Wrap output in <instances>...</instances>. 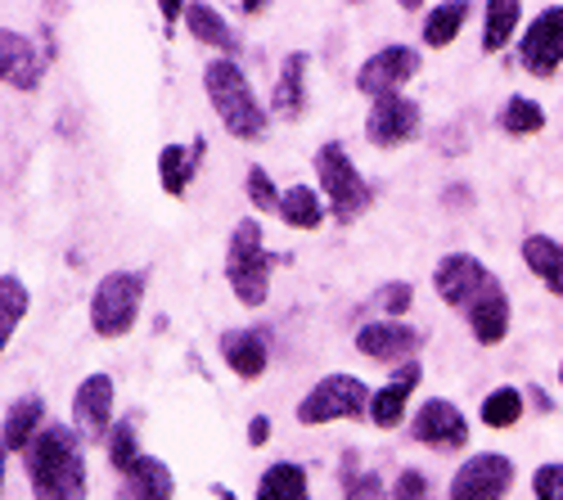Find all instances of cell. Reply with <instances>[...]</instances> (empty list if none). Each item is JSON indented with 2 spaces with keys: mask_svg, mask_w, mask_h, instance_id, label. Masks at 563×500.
I'll list each match as a JSON object with an SVG mask.
<instances>
[{
  "mask_svg": "<svg viewBox=\"0 0 563 500\" xmlns=\"http://www.w3.org/2000/svg\"><path fill=\"white\" fill-rule=\"evenodd\" d=\"M419 73V51L410 45H388V51L369 55L356 73V90L369 100H384V96H397V90Z\"/></svg>",
  "mask_w": 563,
  "mask_h": 500,
  "instance_id": "9",
  "label": "cell"
},
{
  "mask_svg": "<svg viewBox=\"0 0 563 500\" xmlns=\"http://www.w3.org/2000/svg\"><path fill=\"white\" fill-rule=\"evenodd\" d=\"M73 429L81 437H104L113 429V379L86 375L73 392Z\"/></svg>",
  "mask_w": 563,
  "mask_h": 500,
  "instance_id": "13",
  "label": "cell"
},
{
  "mask_svg": "<svg viewBox=\"0 0 563 500\" xmlns=\"http://www.w3.org/2000/svg\"><path fill=\"white\" fill-rule=\"evenodd\" d=\"M23 469L36 500H86V451L81 433L68 424H45L23 451Z\"/></svg>",
  "mask_w": 563,
  "mask_h": 500,
  "instance_id": "2",
  "label": "cell"
},
{
  "mask_svg": "<svg viewBox=\"0 0 563 500\" xmlns=\"http://www.w3.org/2000/svg\"><path fill=\"white\" fill-rule=\"evenodd\" d=\"M523 262H528V270H532V276H537L554 298H563V244H559V240H550V235H528V240H523Z\"/></svg>",
  "mask_w": 563,
  "mask_h": 500,
  "instance_id": "19",
  "label": "cell"
},
{
  "mask_svg": "<svg viewBox=\"0 0 563 500\" xmlns=\"http://www.w3.org/2000/svg\"><path fill=\"white\" fill-rule=\"evenodd\" d=\"M483 19H487L483 45H487V51L496 55V51H505V45L514 41V32H519L523 5H519V0H487V5H483Z\"/></svg>",
  "mask_w": 563,
  "mask_h": 500,
  "instance_id": "26",
  "label": "cell"
},
{
  "mask_svg": "<svg viewBox=\"0 0 563 500\" xmlns=\"http://www.w3.org/2000/svg\"><path fill=\"white\" fill-rule=\"evenodd\" d=\"M185 27L195 32V41L225 51V59H230V55H240V36L230 32V23H225L212 5H185Z\"/></svg>",
  "mask_w": 563,
  "mask_h": 500,
  "instance_id": "23",
  "label": "cell"
},
{
  "mask_svg": "<svg viewBox=\"0 0 563 500\" xmlns=\"http://www.w3.org/2000/svg\"><path fill=\"white\" fill-rule=\"evenodd\" d=\"M118 500H135V496H131V491H118Z\"/></svg>",
  "mask_w": 563,
  "mask_h": 500,
  "instance_id": "39",
  "label": "cell"
},
{
  "mask_svg": "<svg viewBox=\"0 0 563 500\" xmlns=\"http://www.w3.org/2000/svg\"><path fill=\"white\" fill-rule=\"evenodd\" d=\"M419 343H424V334L401 325V321H374V325L356 330V352L369 360H384V366H393V360L406 366V360L419 352Z\"/></svg>",
  "mask_w": 563,
  "mask_h": 500,
  "instance_id": "14",
  "label": "cell"
},
{
  "mask_svg": "<svg viewBox=\"0 0 563 500\" xmlns=\"http://www.w3.org/2000/svg\"><path fill=\"white\" fill-rule=\"evenodd\" d=\"M500 131L505 135H537L541 126H545V109L537 104V100H528V96H514L505 109H500Z\"/></svg>",
  "mask_w": 563,
  "mask_h": 500,
  "instance_id": "29",
  "label": "cell"
},
{
  "mask_svg": "<svg viewBox=\"0 0 563 500\" xmlns=\"http://www.w3.org/2000/svg\"><path fill=\"white\" fill-rule=\"evenodd\" d=\"M393 496H397V500H424V496H429V482H424V474L406 469V474L393 482Z\"/></svg>",
  "mask_w": 563,
  "mask_h": 500,
  "instance_id": "36",
  "label": "cell"
},
{
  "mask_svg": "<svg viewBox=\"0 0 563 500\" xmlns=\"http://www.w3.org/2000/svg\"><path fill=\"white\" fill-rule=\"evenodd\" d=\"M23 315H27V285L19 276H0V347H10Z\"/></svg>",
  "mask_w": 563,
  "mask_h": 500,
  "instance_id": "28",
  "label": "cell"
},
{
  "mask_svg": "<svg viewBox=\"0 0 563 500\" xmlns=\"http://www.w3.org/2000/svg\"><path fill=\"white\" fill-rule=\"evenodd\" d=\"M410 302H415V289L410 285H401V280H393V285H384L379 289V307H384V315H406L410 311Z\"/></svg>",
  "mask_w": 563,
  "mask_h": 500,
  "instance_id": "34",
  "label": "cell"
},
{
  "mask_svg": "<svg viewBox=\"0 0 563 500\" xmlns=\"http://www.w3.org/2000/svg\"><path fill=\"white\" fill-rule=\"evenodd\" d=\"M474 14V5H464V0H446V5H433L429 19H424V45H433V51H442V45H451L464 27V19Z\"/></svg>",
  "mask_w": 563,
  "mask_h": 500,
  "instance_id": "27",
  "label": "cell"
},
{
  "mask_svg": "<svg viewBox=\"0 0 563 500\" xmlns=\"http://www.w3.org/2000/svg\"><path fill=\"white\" fill-rule=\"evenodd\" d=\"M140 298H145V276L140 270H113L100 280L96 298H90V330L100 338H122L135 330Z\"/></svg>",
  "mask_w": 563,
  "mask_h": 500,
  "instance_id": "6",
  "label": "cell"
},
{
  "mask_svg": "<svg viewBox=\"0 0 563 500\" xmlns=\"http://www.w3.org/2000/svg\"><path fill=\"white\" fill-rule=\"evenodd\" d=\"M203 154V145H195V154L185 149V145H163L158 154V176H163V190L172 199H180L185 190H190V180H195V158Z\"/></svg>",
  "mask_w": 563,
  "mask_h": 500,
  "instance_id": "24",
  "label": "cell"
},
{
  "mask_svg": "<svg viewBox=\"0 0 563 500\" xmlns=\"http://www.w3.org/2000/svg\"><path fill=\"white\" fill-rule=\"evenodd\" d=\"M307 55H285V64H279V81H275V113L279 118H298L302 104H307Z\"/></svg>",
  "mask_w": 563,
  "mask_h": 500,
  "instance_id": "20",
  "label": "cell"
},
{
  "mask_svg": "<svg viewBox=\"0 0 563 500\" xmlns=\"http://www.w3.org/2000/svg\"><path fill=\"white\" fill-rule=\"evenodd\" d=\"M410 437L424 442V446H433V451H460V446L468 442V424H464V415H460V405L433 397V401H424V405L415 411Z\"/></svg>",
  "mask_w": 563,
  "mask_h": 500,
  "instance_id": "12",
  "label": "cell"
},
{
  "mask_svg": "<svg viewBox=\"0 0 563 500\" xmlns=\"http://www.w3.org/2000/svg\"><path fill=\"white\" fill-rule=\"evenodd\" d=\"M266 437H271V420H266V415H253V424H249V442L262 446Z\"/></svg>",
  "mask_w": 563,
  "mask_h": 500,
  "instance_id": "37",
  "label": "cell"
},
{
  "mask_svg": "<svg viewBox=\"0 0 563 500\" xmlns=\"http://www.w3.org/2000/svg\"><path fill=\"white\" fill-rule=\"evenodd\" d=\"M339 478H343V500H384V482H379V474H374V469H356V456H352V451H347V460H343Z\"/></svg>",
  "mask_w": 563,
  "mask_h": 500,
  "instance_id": "31",
  "label": "cell"
},
{
  "mask_svg": "<svg viewBox=\"0 0 563 500\" xmlns=\"http://www.w3.org/2000/svg\"><path fill=\"white\" fill-rule=\"evenodd\" d=\"M221 356H225V366L240 379H257L271 366L266 338L257 330H230V334H221Z\"/></svg>",
  "mask_w": 563,
  "mask_h": 500,
  "instance_id": "17",
  "label": "cell"
},
{
  "mask_svg": "<svg viewBox=\"0 0 563 500\" xmlns=\"http://www.w3.org/2000/svg\"><path fill=\"white\" fill-rule=\"evenodd\" d=\"M374 392L356 375H324L302 401L298 424H330V420H365Z\"/></svg>",
  "mask_w": 563,
  "mask_h": 500,
  "instance_id": "7",
  "label": "cell"
},
{
  "mask_svg": "<svg viewBox=\"0 0 563 500\" xmlns=\"http://www.w3.org/2000/svg\"><path fill=\"white\" fill-rule=\"evenodd\" d=\"M271 266L275 257L266 253V240H262V225L249 216L234 225V235L225 244V280L234 289L244 307H262L266 293H271Z\"/></svg>",
  "mask_w": 563,
  "mask_h": 500,
  "instance_id": "4",
  "label": "cell"
},
{
  "mask_svg": "<svg viewBox=\"0 0 563 500\" xmlns=\"http://www.w3.org/2000/svg\"><path fill=\"white\" fill-rule=\"evenodd\" d=\"M109 460H113V469H122V474L140 460V451H135V424H131V420L109 433Z\"/></svg>",
  "mask_w": 563,
  "mask_h": 500,
  "instance_id": "32",
  "label": "cell"
},
{
  "mask_svg": "<svg viewBox=\"0 0 563 500\" xmlns=\"http://www.w3.org/2000/svg\"><path fill=\"white\" fill-rule=\"evenodd\" d=\"M203 90H208L217 118L225 122V131L234 135V141H262L266 109L253 96V86H249V77H244L240 64H234V59H212L203 68Z\"/></svg>",
  "mask_w": 563,
  "mask_h": 500,
  "instance_id": "3",
  "label": "cell"
},
{
  "mask_svg": "<svg viewBox=\"0 0 563 500\" xmlns=\"http://www.w3.org/2000/svg\"><path fill=\"white\" fill-rule=\"evenodd\" d=\"M419 379H424V370H419V360H406V366L374 392V401H369V420L379 424V429H397L401 424V415H406V401H410V392L419 388Z\"/></svg>",
  "mask_w": 563,
  "mask_h": 500,
  "instance_id": "15",
  "label": "cell"
},
{
  "mask_svg": "<svg viewBox=\"0 0 563 500\" xmlns=\"http://www.w3.org/2000/svg\"><path fill=\"white\" fill-rule=\"evenodd\" d=\"M41 55L32 51V41L23 32H0V77H5L14 90H36L41 86Z\"/></svg>",
  "mask_w": 563,
  "mask_h": 500,
  "instance_id": "16",
  "label": "cell"
},
{
  "mask_svg": "<svg viewBox=\"0 0 563 500\" xmlns=\"http://www.w3.org/2000/svg\"><path fill=\"white\" fill-rule=\"evenodd\" d=\"M257 500H311L307 469L294 460H279L257 478Z\"/></svg>",
  "mask_w": 563,
  "mask_h": 500,
  "instance_id": "22",
  "label": "cell"
},
{
  "mask_svg": "<svg viewBox=\"0 0 563 500\" xmlns=\"http://www.w3.org/2000/svg\"><path fill=\"white\" fill-rule=\"evenodd\" d=\"M324 212L330 208L320 203V195L311 186H294V190H285V199H279V221L294 225V231H316L324 221Z\"/></svg>",
  "mask_w": 563,
  "mask_h": 500,
  "instance_id": "25",
  "label": "cell"
},
{
  "mask_svg": "<svg viewBox=\"0 0 563 500\" xmlns=\"http://www.w3.org/2000/svg\"><path fill=\"white\" fill-rule=\"evenodd\" d=\"M433 289L442 302L464 311L468 330H474V338L483 347H496L509 334V293L478 257H468V253L442 257L433 270Z\"/></svg>",
  "mask_w": 563,
  "mask_h": 500,
  "instance_id": "1",
  "label": "cell"
},
{
  "mask_svg": "<svg viewBox=\"0 0 563 500\" xmlns=\"http://www.w3.org/2000/svg\"><path fill=\"white\" fill-rule=\"evenodd\" d=\"M514 487V465L500 451H478L460 474L451 478V500H500Z\"/></svg>",
  "mask_w": 563,
  "mask_h": 500,
  "instance_id": "10",
  "label": "cell"
},
{
  "mask_svg": "<svg viewBox=\"0 0 563 500\" xmlns=\"http://www.w3.org/2000/svg\"><path fill=\"white\" fill-rule=\"evenodd\" d=\"M523 415V392L519 388H496L487 401H483V424L487 429H514Z\"/></svg>",
  "mask_w": 563,
  "mask_h": 500,
  "instance_id": "30",
  "label": "cell"
},
{
  "mask_svg": "<svg viewBox=\"0 0 563 500\" xmlns=\"http://www.w3.org/2000/svg\"><path fill=\"white\" fill-rule=\"evenodd\" d=\"M419 122H424V113H419L415 100H406V96H384V100H374V104H369L365 135H369V145L397 149V145L415 141V135H419Z\"/></svg>",
  "mask_w": 563,
  "mask_h": 500,
  "instance_id": "11",
  "label": "cell"
},
{
  "mask_svg": "<svg viewBox=\"0 0 563 500\" xmlns=\"http://www.w3.org/2000/svg\"><path fill=\"white\" fill-rule=\"evenodd\" d=\"M559 384H563V366H559Z\"/></svg>",
  "mask_w": 563,
  "mask_h": 500,
  "instance_id": "40",
  "label": "cell"
},
{
  "mask_svg": "<svg viewBox=\"0 0 563 500\" xmlns=\"http://www.w3.org/2000/svg\"><path fill=\"white\" fill-rule=\"evenodd\" d=\"M122 478H126L122 491H131L135 500H172V491H176L172 469L163 460H154V456H140Z\"/></svg>",
  "mask_w": 563,
  "mask_h": 500,
  "instance_id": "21",
  "label": "cell"
},
{
  "mask_svg": "<svg viewBox=\"0 0 563 500\" xmlns=\"http://www.w3.org/2000/svg\"><path fill=\"white\" fill-rule=\"evenodd\" d=\"M41 429H45V401L36 392L19 397L5 411V437H0V442H5V456H10V451H27L41 437Z\"/></svg>",
  "mask_w": 563,
  "mask_h": 500,
  "instance_id": "18",
  "label": "cell"
},
{
  "mask_svg": "<svg viewBox=\"0 0 563 500\" xmlns=\"http://www.w3.org/2000/svg\"><path fill=\"white\" fill-rule=\"evenodd\" d=\"M532 491L537 500H563V465H541L532 474Z\"/></svg>",
  "mask_w": 563,
  "mask_h": 500,
  "instance_id": "35",
  "label": "cell"
},
{
  "mask_svg": "<svg viewBox=\"0 0 563 500\" xmlns=\"http://www.w3.org/2000/svg\"><path fill=\"white\" fill-rule=\"evenodd\" d=\"M316 176H320V190H324V203H330V212L343 221V225H352L365 208H369V186H365V176L352 167V158H347V149L339 145V141H330V145H320L316 149Z\"/></svg>",
  "mask_w": 563,
  "mask_h": 500,
  "instance_id": "5",
  "label": "cell"
},
{
  "mask_svg": "<svg viewBox=\"0 0 563 500\" xmlns=\"http://www.w3.org/2000/svg\"><path fill=\"white\" fill-rule=\"evenodd\" d=\"M279 199H285V195H275L271 176H266L262 167H249V203H253L257 212H279Z\"/></svg>",
  "mask_w": 563,
  "mask_h": 500,
  "instance_id": "33",
  "label": "cell"
},
{
  "mask_svg": "<svg viewBox=\"0 0 563 500\" xmlns=\"http://www.w3.org/2000/svg\"><path fill=\"white\" fill-rule=\"evenodd\" d=\"M519 64L532 77H554L563 64V5H545L519 41Z\"/></svg>",
  "mask_w": 563,
  "mask_h": 500,
  "instance_id": "8",
  "label": "cell"
},
{
  "mask_svg": "<svg viewBox=\"0 0 563 500\" xmlns=\"http://www.w3.org/2000/svg\"><path fill=\"white\" fill-rule=\"evenodd\" d=\"M212 496H217V500H234V491H230V487H221V482L212 487Z\"/></svg>",
  "mask_w": 563,
  "mask_h": 500,
  "instance_id": "38",
  "label": "cell"
}]
</instances>
